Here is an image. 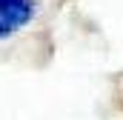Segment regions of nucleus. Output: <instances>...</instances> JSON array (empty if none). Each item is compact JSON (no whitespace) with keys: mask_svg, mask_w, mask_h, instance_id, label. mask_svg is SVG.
Here are the masks:
<instances>
[{"mask_svg":"<svg viewBox=\"0 0 123 120\" xmlns=\"http://www.w3.org/2000/svg\"><path fill=\"white\" fill-rule=\"evenodd\" d=\"M37 0H0V40L14 37L34 23Z\"/></svg>","mask_w":123,"mask_h":120,"instance_id":"nucleus-1","label":"nucleus"}]
</instances>
